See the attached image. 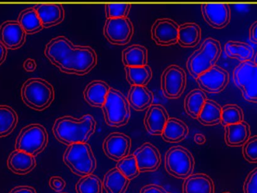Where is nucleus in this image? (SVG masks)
<instances>
[{"mask_svg": "<svg viewBox=\"0 0 257 193\" xmlns=\"http://www.w3.org/2000/svg\"><path fill=\"white\" fill-rule=\"evenodd\" d=\"M47 58L61 72L84 75L97 63V56L93 48L74 45L65 36L51 39L45 49Z\"/></svg>", "mask_w": 257, "mask_h": 193, "instance_id": "obj_1", "label": "nucleus"}, {"mask_svg": "<svg viewBox=\"0 0 257 193\" xmlns=\"http://www.w3.org/2000/svg\"><path fill=\"white\" fill-rule=\"evenodd\" d=\"M96 126V120L90 114H85L80 119L65 116L56 120L53 133L57 141L66 145L84 144L93 135Z\"/></svg>", "mask_w": 257, "mask_h": 193, "instance_id": "obj_2", "label": "nucleus"}, {"mask_svg": "<svg viewBox=\"0 0 257 193\" xmlns=\"http://www.w3.org/2000/svg\"><path fill=\"white\" fill-rule=\"evenodd\" d=\"M23 102L36 111H43L54 99V89L42 78H30L21 87Z\"/></svg>", "mask_w": 257, "mask_h": 193, "instance_id": "obj_3", "label": "nucleus"}, {"mask_svg": "<svg viewBox=\"0 0 257 193\" xmlns=\"http://www.w3.org/2000/svg\"><path fill=\"white\" fill-rule=\"evenodd\" d=\"M221 51L218 41L212 38L205 39L200 48L187 60V68L189 73L196 79L199 75L215 66Z\"/></svg>", "mask_w": 257, "mask_h": 193, "instance_id": "obj_4", "label": "nucleus"}, {"mask_svg": "<svg viewBox=\"0 0 257 193\" xmlns=\"http://www.w3.org/2000/svg\"><path fill=\"white\" fill-rule=\"evenodd\" d=\"M63 162L74 174L81 177L93 174L96 168V158L87 143L68 146Z\"/></svg>", "mask_w": 257, "mask_h": 193, "instance_id": "obj_5", "label": "nucleus"}, {"mask_svg": "<svg viewBox=\"0 0 257 193\" xmlns=\"http://www.w3.org/2000/svg\"><path fill=\"white\" fill-rule=\"evenodd\" d=\"M102 108L105 122L108 126L121 127L130 120V108L127 98L115 89H110Z\"/></svg>", "mask_w": 257, "mask_h": 193, "instance_id": "obj_6", "label": "nucleus"}, {"mask_svg": "<svg viewBox=\"0 0 257 193\" xmlns=\"http://www.w3.org/2000/svg\"><path fill=\"white\" fill-rule=\"evenodd\" d=\"M48 135L40 124H30L21 129L15 141V150L25 152L36 157L48 145Z\"/></svg>", "mask_w": 257, "mask_h": 193, "instance_id": "obj_7", "label": "nucleus"}, {"mask_svg": "<svg viewBox=\"0 0 257 193\" xmlns=\"http://www.w3.org/2000/svg\"><path fill=\"white\" fill-rule=\"evenodd\" d=\"M165 167L171 175L178 179H187L193 174L195 160L187 149L176 146L171 147L165 156Z\"/></svg>", "mask_w": 257, "mask_h": 193, "instance_id": "obj_8", "label": "nucleus"}, {"mask_svg": "<svg viewBox=\"0 0 257 193\" xmlns=\"http://www.w3.org/2000/svg\"><path fill=\"white\" fill-rule=\"evenodd\" d=\"M232 77L244 99L257 104V65L251 60L240 63L234 69Z\"/></svg>", "mask_w": 257, "mask_h": 193, "instance_id": "obj_9", "label": "nucleus"}, {"mask_svg": "<svg viewBox=\"0 0 257 193\" xmlns=\"http://www.w3.org/2000/svg\"><path fill=\"white\" fill-rule=\"evenodd\" d=\"M187 75L182 68L176 65L168 66L161 76V88L165 97L178 99L184 93Z\"/></svg>", "mask_w": 257, "mask_h": 193, "instance_id": "obj_10", "label": "nucleus"}, {"mask_svg": "<svg viewBox=\"0 0 257 193\" xmlns=\"http://www.w3.org/2000/svg\"><path fill=\"white\" fill-rule=\"evenodd\" d=\"M134 33L133 23L128 18H110L105 21L104 36L113 45H126Z\"/></svg>", "mask_w": 257, "mask_h": 193, "instance_id": "obj_11", "label": "nucleus"}, {"mask_svg": "<svg viewBox=\"0 0 257 193\" xmlns=\"http://www.w3.org/2000/svg\"><path fill=\"white\" fill-rule=\"evenodd\" d=\"M179 25L169 18H160L151 27V37L160 46H169L178 43Z\"/></svg>", "mask_w": 257, "mask_h": 193, "instance_id": "obj_12", "label": "nucleus"}, {"mask_svg": "<svg viewBox=\"0 0 257 193\" xmlns=\"http://www.w3.org/2000/svg\"><path fill=\"white\" fill-rule=\"evenodd\" d=\"M196 81L203 91L219 93L226 88L229 83V74L222 68L214 66L199 75Z\"/></svg>", "mask_w": 257, "mask_h": 193, "instance_id": "obj_13", "label": "nucleus"}, {"mask_svg": "<svg viewBox=\"0 0 257 193\" xmlns=\"http://www.w3.org/2000/svg\"><path fill=\"white\" fill-rule=\"evenodd\" d=\"M131 138L120 132L110 134L103 142V150L107 156L118 162L130 155Z\"/></svg>", "mask_w": 257, "mask_h": 193, "instance_id": "obj_14", "label": "nucleus"}, {"mask_svg": "<svg viewBox=\"0 0 257 193\" xmlns=\"http://www.w3.org/2000/svg\"><path fill=\"white\" fill-rule=\"evenodd\" d=\"M141 172H150L158 169L161 164V155L158 149L151 143H145L133 153Z\"/></svg>", "mask_w": 257, "mask_h": 193, "instance_id": "obj_15", "label": "nucleus"}, {"mask_svg": "<svg viewBox=\"0 0 257 193\" xmlns=\"http://www.w3.org/2000/svg\"><path fill=\"white\" fill-rule=\"evenodd\" d=\"M27 33L18 21H8L0 26V42L7 49L16 50L23 46Z\"/></svg>", "mask_w": 257, "mask_h": 193, "instance_id": "obj_16", "label": "nucleus"}, {"mask_svg": "<svg viewBox=\"0 0 257 193\" xmlns=\"http://www.w3.org/2000/svg\"><path fill=\"white\" fill-rule=\"evenodd\" d=\"M202 12L205 21L213 28H223L230 21V9L227 4L224 3L202 5Z\"/></svg>", "mask_w": 257, "mask_h": 193, "instance_id": "obj_17", "label": "nucleus"}, {"mask_svg": "<svg viewBox=\"0 0 257 193\" xmlns=\"http://www.w3.org/2000/svg\"><path fill=\"white\" fill-rule=\"evenodd\" d=\"M169 120V114L164 107L160 105H152L148 108L144 123L148 133L152 135H161Z\"/></svg>", "mask_w": 257, "mask_h": 193, "instance_id": "obj_18", "label": "nucleus"}, {"mask_svg": "<svg viewBox=\"0 0 257 193\" xmlns=\"http://www.w3.org/2000/svg\"><path fill=\"white\" fill-rule=\"evenodd\" d=\"M38 16L45 28L58 25L63 22L65 18L63 6L57 3H43L34 6Z\"/></svg>", "mask_w": 257, "mask_h": 193, "instance_id": "obj_19", "label": "nucleus"}, {"mask_svg": "<svg viewBox=\"0 0 257 193\" xmlns=\"http://www.w3.org/2000/svg\"><path fill=\"white\" fill-rule=\"evenodd\" d=\"M7 165L12 172L24 175L31 172L36 168V157L25 152L15 150L9 155Z\"/></svg>", "mask_w": 257, "mask_h": 193, "instance_id": "obj_20", "label": "nucleus"}, {"mask_svg": "<svg viewBox=\"0 0 257 193\" xmlns=\"http://www.w3.org/2000/svg\"><path fill=\"white\" fill-rule=\"evenodd\" d=\"M110 89L109 85L105 81H92L84 90V99L91 106L102 108Z\"/></svg>", "mask_w": 257, "mask_h": 193, "instance_id": "obj_21", "label": "nucleus"}, {"mask_svg": "<svg viewBox=\"0 0 257 193\" xmlns=\"http://www.w3.org/2000/svg\"><path fill=\"white\" fill-rule=\"evenodd\" d=\"M183 193H214V183L212 179L205 174H192L184 180Z\"/></svg>", "mask_w": 257, "mask_h": 193, "instance_id": "obj_22", "label": "nucleus"}, {"mask_svg": "<svg viewBox=\"0 0 257 193\" xmlns=\"http://www.w3.org/2000/svg\"><path fill=\"white\" fill-rule=\"evenodd\" d=\"M127 100L133 109L144 111L152 105L154 94L147 87L132 86L128 93Z\"/></svg>", "mask_w": 257, "mask_h": 193, "instance_id": "obj_23", "label": "nucleus"}, {"mask_svg": "<svg viewBox=\"0 0 257 193\" xmlns=\"http://www.w3.org/2000/svg\"><path fill=\"white\" fill-rule=\"evenodd\" d=\"M225 131V141L229 147L243 146L250 138V126L245 121L226 126Z\"/></svg>", "mask_w": 257, "mask_h": 193, "instance_id": "obj_24", "label": "nucleus"}, {"mask_svg": "<svg viewBox=\"0 0 257 193\" xmlns=\"http://www.w3.org/2000/svg\"><path fill=\"white\" fill-rule=\"evenodd\" d=\"M202 30L195 23H186L179 26L178 43L183 48H193L201 41Z\"/></svg>", "mask_w": 257, "mask_h": 193, "instance_id": "obj_25", "label": "nucleus"}, {"mask_svg": "<svg viewBox=\"0 0 257 193\" xmlns=\"http://www.w3.org/2000/svg\"><path fill=\"white\" fill-rule=\"evenodd\" d=\"M102 184L107 193H125L130 180L115 167L105 174Z\"/></svg>", "mask_w": 257, "mask_h": 193, "instance_id": "obj_26", "label": "nucleus"}, {"mask_svg": "<svg viewBox=\"0 0 257 193\" xmlns=\"http://www.w3.org/2000/svg\"><path fill=\"white\" fill-rule=\"evenodd\" d=\"M148 50L142 45H134L122 53V60L126 67H142L148 65Z\"/></svg>", "mask_w": 257, "mask_h": 193, "instance_id": "obj_27", "label": "nucleus"}, {"mask_svg": "<svg viewBox=\"0 0 257 193\" xmlns=\"http://www.w3.org/2000/svg\"><path fill=\"white\" fill-rule=\"evenodd\" d=\"M189 133L187 125L177 118H169L162 137L169 143H178L185 139Z\"/></svg>", "mask_w": 257, "mask_h": 193, "instance_id": "obj_28", "label": "nucleus"}, {"mask_svg": "<svg viewBox=\"0 0 257 193\" xmlns=\"http://www.w3.org/2000/svg\"><path fill=\"white\" fill-rule=\"evenodd\" d=\"M224 49L228 57L236 59L241 63L251 60L254 55L253 48L244 42L229 41L225 44Z\"/></svg>", "mask_w": 257, "mask_h": 193, "instance_id": "obj_29", "label": "nucleus"}, {"mask_svg": "<svg viewBox=\"0 0 257 193\" xmlns=\"http://www.w3.org/2000/svg\"><path fill=\"white\" fill-rule=\"evenodd\" d=\"M221 113L222 108L218 103L207 99L197 120L204 126H214L220 123Z\"/></svg>", "mask_w": 257, "mask_h": 193, "instance_id": "obj_30", "label": "nucleus"}, {"mask_svg": "<svg viewBox=\"0 0 257 193\" xmlns=\"http://www.w3.org/2000/svg\"><path fill=\"white\" fill-rule=\"evenodd\" d=\"M207 100V96L201 90L190 91L184 99V109L190 117L197 119Z\"/></svg>", "mask_w": 257, "mask_h": 193, "instance_id": "obj_31", "label": "nucleus"}, {"mask_svg": "<svg viewBox=\"0 0 257 193\" xmlns=\"http://www.w3.org/2000/svg\"><path fill=\"white\" fill-rule=\"evenodd\" d=\"M18 22L27 34L39 33L44 28L37 12L33 7L22 11L18 17Z\"/></svg>", "mask_w": 257, "mask_h": 193, "instance_id": "obj_32", "label": "nucleus"}, {"mask_svg": "<svg viewBox=\"0 0 257 193\" xmlns=\"http://www.w3.org/2000/svg\"><path fill=\"white\" fill-rule=\"evenodd\" d=\"M18 122V116L13 108L8 105H0V138L10 135Z\"/></svg>", "mask_w": 257, "mask_h": 193, "instance_id": "obj_33", "label": "nucleus"}, {"mask_svg": "<svg viewBox=\"0 0 257 193\" xmlns=\"http://www.w3.org/2000/svg\"><path fill=\"white\" fill-rule=\"evenodd\" d=\"M126 79L132 86L146 87L152 78L153 73L148 65L142 67H125Z\"/></svg>", "mask_w": 257, "mask_h": 193, "instance_id": "obj_34", "label": "nucleus"}, {"mask_svg": "<svg viewBox=\"0 0 257 193\" xmlns=\"http://www.w3.org/2000/svg\"><path fill=\"white\" fill-rule=\"evenodd\" d=\"M77 193H102L103 184L102 180L94 174L82 177L75 186Z\"/></svg>", "mask_w": 257, "mask_h": 193, "instance_id": "obj_35", "label": "nucleus"}, {"mask_svg": "<svg viewBox=\"0 0 257 193\" xmlns=\"http://www.w3.org/2000/svg\"><path fill=\"white\" fill-rule=\"evenodd\" d=\"M244 121L242 110L238 105H226L222 108L221 121L223 126L238 124Z\"/></svg>", "mask_w": 257, "mask_h": 193, "instance_id": "obj_36", "label": "nucleus"}, {"mask_svg": "<svg viewBox=\"0 0 257 193\" xmlns=\"http://www.w3.org/2000/svg\"><path fill=\"white\" fill-rule=\"evenodd\" d=\"M116 168L130 180L136 178L140 174L137 161L133 154L128 155L126 157L118 161Z\"/></svg>", "mask_w": 257, "mask_h": 193, "instance_id": "obj_37", "label": "nucleus"}, {"mask_svg": "<svg viewBox=\"0 0 257 193\" xmlns=\"http://www.w3.org/2000/svg\"><path fill=\"white\" fill-rule=\"evenodd\" d=\"M131 6V4L128 3H108L105 5L107 19L128 18Z\"/></svg>", "mask_w": 257, "mask_h": 193, "instance_id": "obj_38", "label": "nucleus"}, {"mask_svg": "<svg viewBox=\"0 0 257 193\" xmlns=\"http://www.w3.org/2000/svg\"><path fill=\"white\" fill-rule=\"evenodd\" d=\"M243 156L250 163H257V135L249 138L243 145Z\"/></svg>", "mask_w": 257, "mask_h": 193, "instance_id": "obj_39", "label": "nucleus"}, {"mask_svg": "<svg viewBox=\"0 0 257 193\" xmlns=\"http://www.w3.org/2000/svg\"><path fill=\"white\" fill-rule=\"evenodd\" d=\"M244 193H257V168L249 173L244 180Z\"/></svg>", "mask_w": 257, "mask_h": 193, "instance_id": "obj_40", "label": "nucleus"}, {"mask_svg": "<svg viewBox=\"0 0 257 193\" xmlns=\"http://www.w3.org/2000/svg\"><path fill=\"white\" fill-rule=\"evenodd\" d=\"M49 186L55 192H61L66 187V183L62 177L54 176L50 178Z\"/></svg>", "mask_w": 257, "mask_h": 193, "instance_id": "obj_41", "label": "nucleus"}, {"mask_svg": "<svg viewBox=\"0 0 257 193\" xmlns=\"http://www.w3.org/2000/svg\"><path fill=\"white\" fill-rule=\"evenodd\" d=\"M140 193H171L157 184H148L141 189Z\"/></svg>", "mask_w": 257, "mask_h": 193, "instance_id": "obj_42", "label": "nucleus"}, {"mask_svg": "<svg viewBox=\"0 0 257 193\" xmlns=\"http://www.w3.org/2000/svg\"><path fill=\"white\" fill-rule=\"evenodd\" d=\"M9 193H37L34 188L30 186H18L13 188Z\"/></svg>", "mask_w": 257, "mask_h": 193, "instance_id": "obj_43", "label": "nucleus"}, {"mask_svg": "<svg viewBox=\"0 0 257 193\" xmlns=\"http://www.w3.org/2000/svg\"><path fill=\"white\" fill-rule=\"evenodd\" d=\"M23 66H24V69L28 72H34L36 69V67H37L36 61L33 59L30 58L27 59L24 62Z\"/></svg>", "mask_w": 257, "mask_h": 193, "instance_id": "obj_44", "label": "nucleus"}, {"mask_svg": "<svg viewBox=\"0 0 257 193\" xmlns=\"http://www.w3.org/2000/svg\"><path fill=\"white\" fill-rule=\"evenodd\" d=\"M250 41L253 43L257 44V21L252 24L250 28Z\"/></svg>", "mask_w": 257, "mask_h": 193, "instance_id": "obj_45", "label": "nucleus"}, {"mask_svg": "<svg viewBox=\"0 0 257 193\" xmlns=\"http://www.w3.org/2000/svg\"><path fill=\"white\" fill-rule=\"evenodd\" d=\"M7 56V48L0 42V65L4 63Z\"/></svg>", "mask_w": 257, "mask_h": 193, "instance_id": "obj_46", "label": "nucleus"}, {"mask_svg": "<svg viewBox=\"0 0 257 193\" xmlns=\"http://www.w3.org/2000/svg\"><path fill=\"white\" fill-rule=\"evenodd\" d=\"M194 141L199 145H202L206 141V138H205V135H202V134L197 133L194 135Z\"/></svg>", "mask_w": 257, "mask_h": 193, "instance_id": "obj_47", "label": "nucleus"}, {"mask_svg": "<svg viewBox=\"0 0 257 193\" xmlns=\"http://www.w3.org/2000/svg\"><path fill=\"white\" fill-rule=\"evenodd\" d=\"M253 63H254L255 64L257 65V53H256V55H255L254 60H253Z\"/></svg>", "mask_w": 257, "mask_h": 193, "instance_id": "obj_48", "label": "nucleus"}, {"mask_svg": "<svg viewBox=\"0 0 257 193\" xmlns=\"http://www.w3.org/2000/svg\"><path fill=\"white\" fill-rule=\"evenodd\" d=\"M223 193H231V192H223Z\"/></svg>", "mask_w": 257, "mask_h": 193, "instance_id": "obj_49", "label": "nucleus"}, {"mask_svg": "<svg viewBox=\"0 0 257 193\" xmlns=\"http://www.w3.org/2000/svg\"><path fill=\"white\" fill-rule=\"evenodd\" d=\"M60 193H65V192H60Z\"/></svg>", "mask_w": 257, "mask_h": 193, "instance_id": "obj_50", "label": "nucleus"}]
</instances>
